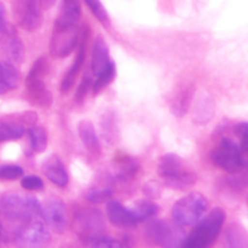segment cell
<instances>
[{
	"mask_svg": "<svg viewBox=\"0 0 248 248\" xmlns=\"http://www.w3.org/2000/svg\"><path fill=\"white\" fill-rule=\"evenodd\" d=\"M145 235L150 242L160 248H181L186 232L178 223L154 219L145 227Z\"/></svg>",
	"mask_w": 248,
	"mask_h": 248,
	"instance_id": "8992f818",
	"label": "cell"
},
{
	"mask_svg": "<svg viewBox=\"0 0 248 248\" xmlns=\"http://www.w3.org/2000/svg\"><path fill=\"white\" fill-rule=\"evenodd\" d=\"M215 116V102L208 93H203L199 97L194 107L193 118L198 125H206Z\"/></svg>",
	"mask_w": 248,
	"mask_h": 248,
	"instance_id": "603a6c76",
	"label": "cell"
},
{
	"mask_svg": "<svg viewBox=\"0 0 248 248\" xmlns=\"http://www.w3.org/2000/svg\"><path fill=\"white\" fill-rule=\"evenodd\" d=\"M41 216V203L34 196L6 193L0 198L1 241L12 242L19 230L34 217Z\"/></svg>",
	"mask_w": 248,
	"mask_h": 248,
	"instance_id": "6da1fadb",
	"label": "cell"
},
{
	"mask_svg": "<svg viewBox=\"0 0 248 248\" xmlns=\"http://www.w3.org/2000/svg\"><path fill=\"white\" fill-rule=\"evenodd\" d=\"M212 161L228 173L246 171L248 160L247 152L229 138H222L212 153Z\"/></svg>",
	"mask_w": 248,
	"mask_h": 248,
	"instance_id": "52a82bcc",
	"label": "cell"
},
{
	"mask_svg": "<svg viewBox=\"0 0 248 248\" xmlns=\"http://www.w3.org/2000/svg\"><path fill=\"white\" fill-rule=\"evenodd\" d=\"M39 1H40V5L43 9L48 10V9H51L53 5H55L56 0H39Z\"/></svg>",
	"mask_w": 248,
	"mask_h": 248,
	"instance_id": "f35d334b",
	"label": "cell"
},
{
	"mask_svg": "<svg viewBox=\"0 0 248 248\" xmlns=\"http://www.w3.org/2000/svg\"><path fill=\"white\" fill-rule=\"evenodd\" d=\"M132 211L135 212L138 222H144V220H149L153 217H155L157 211H159V207L152 200H138Z\"/></svg>",
	"mask_w": 248,
	"mask_h": 248,
	"instance_id": "f1b7e54d",
	"label": "cell"
},
{
	"mask_svg": "<svg viewBox=\"0 0 248 248\" xmlns=\"http://www.w3.org/2000/svg\"><path fill=\"white\" fill-rule=\"evenodd\" d=\"M116 162L118 164H116L115 178L118 181H126V179L132 178L140 169L137 161H135L130 156H121Z\"/></svg>",
	"mask_w": 248,
	"mask_h": 248,
	"instance_id": "484cf974",
	"label": "cell"
},
{
	"mask_svg": "<svg viewBox=\"0 0 248 248\" xmlns=\"http://www.w3.org/2000/svg\"><path fill=\"white\" fill-rule=\"evenodd\" d=\"M51 239V232L43 216H34L15 236L16 248H45Z\"/></svg>",
	"mask_w": 248,
	"mask_h": 248,
	"instance_id": "9c48e42d",
	"label": "cell"
},
{
	"mask_svg": "<svg viewBox=\"0 0 248 248\" xmlns=\"http://www.w3.org/2000/svg\"><path fill=\"white\" fill-rule=\"evenodd\" d=\"M84 1L85 4L87 5V7L90 9V11L94 15V17H96L104 27L108 28V27L110 26V19H109L108 12H107L106 7L103 6L101 0H84Z\"/></svg>",
	"mask_w": 248,
	"mask_h": 248,
	"instance_id": "4dcf8cb0",
	"label": "cell"
},
{
	"mask_svg": "<svg viewBox=\"0 0 248 248\" xmlns=\"http://www.w3.org/2000/svg\"><path fill=\"white\" fill-rule=\"evenodd\" d=\"M224 240L227 248H247V232L239 223H232L227 228Z\"/></svg>",
	"mask_w": 248,
	"mask_h": 248,
	"instance_id": "cb8c5ba5",
	"label": "cell"
},
{
	"mask_svg": "<svg viewBox=\"0 0 248 248\" xmlns=\"http://www.w3.org/2000/svg\"><path fill=\"white\" fill-rule=\"evenodd\" d=\"M38 121V115L33 111L11 114L0 119V143L19 140L29 127Z\"/></svg>",
	"mask_w": 248,
	"mask_h": 248,
	"instance_id": "8fae6325",
	"label": "cell"
},
{
	"mask_svg": "<svg viewBox=\"0 0 248 248\" xmlns=\"http://www.w3.org/2000/svg\"><path fill=\"white\" fill-rule=\"evenodd\" d=\"M31 150L34 153H43L47 148V133L40 126H31L27 130Z\"/></svg>",
	"mask_w": 248,
	"mask_h": 248,
	"instance_id": "4316f807",
	"label": "cell"
},
{
	"mask_svg": "<svg viewBox=\"0 0 248 248\" xmlns=\"http://www.w3.org/2000/svg\"><path fill=\"white\" fill-rule=\"evenodd\" d=\"M208 200L203 194L193 191L176 201L172 207V218L182 227H190L207 213Z\"/></svg>",
	"mask_w": 248,
	"mask_h": 248,
	"instance_id": "5b68a950",
	"label": "cell"
},
{
	"mask_svg": "<svg viewBox=\"0 0 248 248\" xmlns=\"http://www.w3.org/2000/svg\"><path fill=\"white\" fill-rule=\"evenodd\" d=\"M47 60L39 57L31 65L26 79V98L31 106L47 109L52 106L53 97L44 81V75L47 73Z\"/></svg>",
	"mask_w": 248,
	"mask_h": 248,
	"instance_id": "277c9868",
	"label": "cell"
},
{
	"mask_svg": "<svg viewBox=\"0 0 248 248\" xmlns=\"http://www.w3.org/2000/svg\"><path fill=\"white\" fill-rule=\"evenodd\" d=\"M23 169L18 165H1L0 166V179L1 181H14L23 176Z\"/></svg>",
	"mask_w": 248,
	"mask_h": 248,
	"instance_id": "d6a6232c",
	"label": "cell"
},
{
	"mask_svg": "<svg viewBox=\"0 0 248 248\" xmlns=\"http://www.w3.org/2000/svg\"><path fill=\"white\" fill-rule=\"evenodd\" d=\"M225 218L227 215L223 208H213L194 224L193 230L186 235L181 248H212L219 236Z\"/></svg>",
	"mask_w": 248,
	"mask_h": 248,
	"instance_id": "7a4b0ae2",
	"label": "cell"
},
{
	"mask_svg": "<svg viewBox=\"0 0 248 248\" xmlns=\"http://www.w3.org/2000/svg\"><path fill=\"white\" fill-rule=\"evenodd\" d=\"M43 173L45 174L46 178L58 188H65L69 182V176L65 170V166L63 165L62 160L60 156L52 154L48 157H46L43 162Z\"/></svg>",
	"mask_w": 248,
	"mask_h": 248,
	"instance_id": "e0dca14e",
	"label": "cell"
},
{
	"mask_svg": "<svg viewBox=\"0 0 248 248\" xmlns=\"http://www.w3.org/2000/svg\"><path fill=\"white\" fill-rule=\"evenodd\" d=\"M80 16H81V5L79 0H62L60 14L56 18L55 24H61V26L78 24Z\"/></svg>",
	"mask_w": 248,
	"mask_h": 248,
	"instance_id": "7402d4cb",
	"label": "cell"
},
{
	"mask_svg": "<svg viewBox=\"0 0 248 248\" xmlns=\"http://www.w3.org/2000/svg\"><path fill=\"white\" fill-rule=\"evenodd\" d=\"M0 35L2 36L0 40V52L5 57V61L14 64L21 63L24 57V47L18 34L10 27H6Z\"/></svg>",
	"mask_w": 248,
	"mask_h": 248,
	"instance_id": "5bb4252c",
	"label": "cell"
},
{
	"mask_svg": "<svg viewBox=\"0 0 248 248\" xmlns=\"http://www.w3.org/2000/svg\"><path fill=\"white\" fill-rule=\"evenodd\" d=\"M0 242H1V228H0Z\"/></svg>",
	"mask_w": 248,
	"mask_h": 248,
	"instance_id": "ab89813d",
	"label": "cell"
},
{
	"mask_svg": "<svg viewBox=\"0 0 248 248\" xmlns=\"http://www.w3.org/2000/svg\"><path fill=\"white\" fill-rule=\"evenodd\" d=\"M157 172L167 188L188 190L195 186L198 176L184 166L183 159L174 153H167L159 159Z\"/></svg>",
	"mask_w": 248,
	"mask_h": 248,
	"instance_id": "3957f363",
	"label": "cell"
},
{
	"mask_svg": "<svg viewBox=\"0 0 248 248\" xmlns=\"http://www.w3.org/2000/svg\"><path fill=\"white\" fill-rule=\"evenodd\" d=\"M159 186H157L154 182H149V183L144 186L145 195H148L152 199L157 198V196H159Z\"/></svg>",
	"mask_w": 248,
	"mask_h": 248,
	"instance_id": "8d00e7d4",
	"label": "cell"
},
{
	"mask_svg": "<svg viewBox=\"0 0 248 248\" xmlns=\"http://www.w3.org/2000/svg\"><path fill=\"white\" fill-rule=\"evenodd\" d=\"M73 232L82 244L94 237L106 235V222L103 213L98 208H81L73 219Z\"/></svg>",
	"mask_w": 248,
	"mask_h": 248,
	"instance_id": "ba28073f",
	"label": "cell"
},
{
	"mask_svg": "<svg viewBox=\"0 0 248 248\" xmlns=\"http://www.w3.org/2000/svg\"><path fill=\"white\" fill-rule=\"evenodd\" d=\"M85 248H121L120 242L118 240H114L107 235L94 237V239L89 240L84 242Z\"/></svg>",
	"mask_w": 248,
	"mask_h": 248,
	"instance_id": "1f68e13d",
	"label": "cell"
},
{
	"mask_svg": "<svg viewBox=\"0 0 248 248\" xmlns=\"http://www.w3.org/2000/svg\"><path fill=\"white\" fill-rule=\"evenodd\" d=\"M12 11L18 26L26 31H35L43 21V7L39 0H14Z\"/></svg>",
	"mask_w": 248,
	"mask_h": 248,
	"instance_id": "7c38bea8",
	"label": "cell"
},
{
	"mask_svg": "<svg viewBox=\"0 0 248 248\" xmlns=\"http://www.w3.org/2000/svg\"><path fill=\"white\" fill-rule=\"evenodd\" d=\"M6 11H5V6L2 2H0V34L6 29Z\"/></svg>",
	"mask_w": 248,
	"mask_h": 248,
	"instance_id": "74e56055",
	"label": "cell"
},
{
	"mask_svg": "<svg viewBox=\"0 0 248 248\" xmlns=\"http://www.w3.org/2000/svg\"><path fill=\"white\" fill-rule=\"evenodd\" d=\"M78 133H79L80 140L85 149L96 159L101 157L102 145L96 130H94L93 124L89 120H81L78 124Z\"/></svg>",
	"mask_w": 248,
	"mask_h": 248,
	"instance_id": "ac0fdd59",
	"label": "cell"
},
{
	"mask_svg": "<svg viewBox=\"0 0 248 248\" xmlns=\"http://www.w3.org/2000/svg\"><path fill=\"white\" fill-rule=\"evenodd\" d=\"M116 75V65L114 61H110L109 64L102 70L99 74L96 75V80L92 82V91L93 93H98L102 90L106 89L114 79Z\"/></svg>",
	"mask_w": 248,
	"mask_h": 248,
	"instance_id": "83f0119b",
	"label": "cell"
},
{
	"mask_svg": "<svg viewBox=\"0 0 248 248\" xmlns=\"http://www.w3.org/2000/svg\"><path fill=\"white\" fill-rule=\"evenodd\" d=\"M87 40H89V29L85 27L84 31H82V38L79 44V48H78V53H77V57H75V61L73 62V64L70 65L68 72L65 73L64 77H63L62 82H61V92H62V93H67V92L72 89L78 74H79L82 65H84L85 58H86Z\"/></svg>",
	"mask_w": 248,
	"mask_h": 248,
	"instance_id": "9a60e30c",
	"label": "cell"
},
{
	"mask_svg": "<svg viewBox=\"0 0 248 248\" xmlns=\"http://www.w3.org/2000/svg\"><path fill=\"white\" fill-rule=\"evenodd\" d=\"M101 133L103 140L109 145H113L119 140V124L115 111L108 109L101 116Z\"/></svg>",
	"mask_w": 248,
	"mask_h": 248,
	"instance_id": "44dd1931",
	"label": "cell"
},
{
	"mask_svg": "<svg viewBox=\"0 0 248 248\" xmlns=\"http://www.w3.org/2000/svg\"><path fill=\"white\" fill-rule=\"evenodd\" d=\"M41 216L48 229L56 234H63L68 227L67 207L58 196H51L41 203Z\"/></svg>",
	"mask_w": 248,
	"mask_h": 248,
	"instance_id": "4fadbf2b",
	"label": "cell"
},
{
	"mask_svg": "<svg viewBox=\"0 0 248 248\" xmlns=\"http://www.w3.org/2000/svg\"><path fill=\"white\" fill-rule=\"evenodd\" d=\"M235 132H236L237 137H239L240 140L239 145L241 147L242 150L247 152V135H248L247 123L237 124L236 127H235Z\"/></svg>",
	"mask_w": 248,
	"mask_h": 248,
	"instance_id": "d590c367",
	"label": "cell"
},
{
	"mask_svg": "<svg viewBox=\"0 0 248 248\" xmlns=\"http://www.w3.org/2000/svg\"><path fill=\"white\" fill-rule=\"evenodd\" d=\"M21 74L14 63L7 61L0 62V96L12 91L19 85Z\"/></svg>",
	"mask_w": 248,
	"mask_h": 248,
	"instance_id": "ffe728a7",
	"label": "cell"
},
{
	"mask_svg": "<svg viewBox=\"0 0 248 248\" xmlns=\"http://www.w3.org/2000/svg\"><path fill=\"white\" fill-rule=\"evenodd\" d=\"M193 93L194 91L189 86L182 87L177 91L171 104L172 111H173L174 115L183 116L184 114H186V111L189 110V107H190Z\"/></svg>",
	"mask_w": 248,
	"mask_h": 248,
	"instance_id": "d4e9b609",
	"label": "cell"
},
{
	"mask_svg": "<svg viewBox=\"0 0 248 248\" xmlns=\"http://www.w3.org/2000/svg\"><path fill=\"white\" fill-rule=\"evenodd\" d=\"M92 86V80L90 75H86V77L82 78L81 82H80L79 87L77 90V93H75V102L77 103H81L84 102L85 97H86L87 92H89L90 87Z\"/></svg>",
	"mask_w": 248,
	"mask_h": 248,
	"instance_id": "e575fe53",
	"label": "cell"
},
{
	"mask_svg": "<svg viewBox=\"0 0 248 248\" xmlns=\"http://www.w3.org/2000/svg\"><path fill=\"white\" fill-rule=\"evenodd\" d=\"M21 186L26 190H40L44 188V182L38 176H26L21 179Z\"/></svg>",
	"mask_w": 248,
	"mask_h": 248,
	"instance_id": "836d02e7",
	"label": "cell"
},
{
	"mask_svg": "<svg viewBox=\"0 0 248 248\" xmlns=\"http://www.w3.org/2000/svg\"><path fill=\"white\" fill-rule=\"evenodd\" d=\"M110 56H109L108 44L106 43L101 35H97L92 45V55H91V70L92 74L96 77L97 74L102 72L110 62Z\"/></svg>",
	"mask_w": 248,
	"mask_h": 248,
	"instance_id": "d6986e66",
	"label": "cell"
},
{
	"mask_svg": "<svg viewBox=\"0 0 248 248\" xmlns=\"http://www.w3.org/2000/svg\"><path fill=\"white\" fill-rule=\"evenodd\" d=\"M106 210L109 222L118 228H132L140 223L132 208H127L116 200H109Z\"/></svg>",
	"mask_w": 248,
	"mask_h": 248,
	"instance_id": "2e32d148",
	"label": "cell"
},
{
	"mask_svg": "<svg viewBox=\"0 0 248 248\" xmlns=\"http://www.w3.org/2000/svg\"><path fill=\"white\" fill-rule=\"evenodd\" d=\"M79 26L70 24V26H53L52 35L50 40L51 56L53 58H64L74 51L75 46L79 43Z\"/></svg>",
	"mask_w": 248,
	"mask_h": 248,
	"instance_id": "30bf717a",
	"label": "cell"
},
{
	"mask_svg": "<svg viewBox=\"0 0 248 248\" xmlns=\"http://www.w3.org/2000/svg\"><path fill=\"white\" fill-rule=\"evenodd\" d=\"M114 193V188L110 186V184H106V186H92L90 190H87L86 195V200H89L90 202H93V203H99V202H103V201L109 200L111 198Z\"/></svg>",
	"mask_w": 248,
	"mask_h": 248,
	"instance_id": "f546056e",
	"label": "cell"
}]
</instances>
